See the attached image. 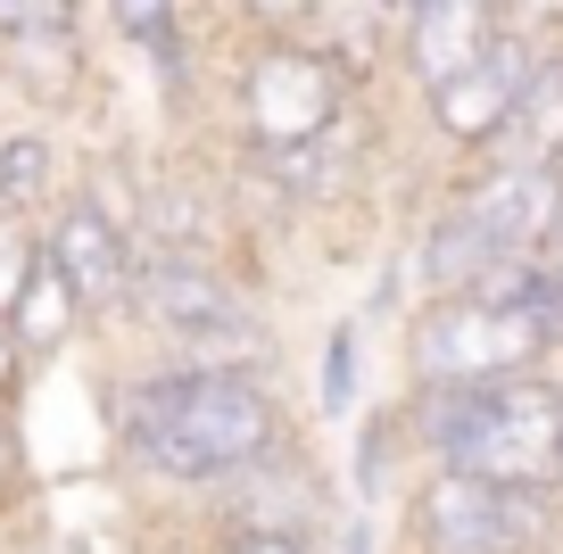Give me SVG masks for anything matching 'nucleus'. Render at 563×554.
<instances>
[{"mask_svg": "<svg viewBox=\"0 0 563 554\" xmlns=\"http://www.w3.org/2000/svg\"><path fill=\"white\" fill-rule=\"evenodd\" d=\"M398 554H563V488L415 464L398 497Z\"/></svg>", "mask_w": 563, "mask_h": 554, "instance_id": "7ed1b4c3", "label": "nucleus"}, {"mask_svg": "<svg viewBox=\"0 0 563 554\" xmlns=\"http://www.w3.org/2000/svg\"><path fill=\"white\" fill-rule=\"evenodd\" d=\"M241 34H323L332 0H224Z\"/></svg>", "mask_w": 563, "mask_h": 554, "instance_id": "2eb2a0df", "label": "nucleus"}, {"mask_svg": "<svg viewBox=\"0 0 563 554\" xmlns=\"http://www.w3.org/2000/svg\"><path fill=\"white\" fill-rule=\"evenodd\" d=\"M133 224L100 208L91 191H58V208L42 215V265L67 281V298L84 307V323H117L124 281H133Z\"/></svg>", "mask_w": 563, "mask_h": 554, "instance_id": "423d86ee", "label": "nucleus"}, {"mask_svg": "<svg viewBox=\"0 0 563 554\" xmlns=\"http://www.w3.org/2000/svg\"><path fill=\"white\" fill-rule=\"evenodd\" d=\"M539 51H547L539 34H514V25H506V34H497L489 51H473L456 75H448V84L422 91V124H431V133H440L456 157H481V149L497 141V124L514 117V100H522Z\"/></svg>", "mask_w": 563, "mask_h": 554, "instance_id": "0eeeda50", "label": "nucleus"}, {"mask_svg": "<svg viewBox=\"0 0 563 554\" xmlns=\"http://www.w3.org/2000/svg\"><path fill=\"white\" fill-rule=\"evenodd\" d=\"M356 364H365V331L356 323H332V340H323V373H316V414H349L356 406Z\"/></svg>", "mask_w": 563, "mask_h": 554, "instance_id": "4468645a", "label": "nucleus"}, {"mask_svg": "<svg viewBox=\"0 0 563 554\" xmlns=\"http://www.w3.org/2000/svg\"><path fill=\"white\" fill-rule=\"evenodd\" d=\"M25 381H34V356H25V340L9 331V314H0V414H18Z\"/></svg>", "mask_w": 563, "mask_h": 554, "instance_id": "6ab92c4d", "label": "nucleus"}, {"mask_svg": "<svg viewBox=\"0 0 563 554\" xmlns=\"http://www.w3.org/2000/svg\"><path fill=\"white\" fill-rule=\"evenodd\" d=\"M67 25H84V0H0V51L67 34Z\"/></svg>", "mask_w": 563, "mask_h": 554, "instance_id": "f3484780", "label": "nucleus"}, {"mask_svg": "<svg viewBox=\"0 0 563 554\" xmlns=\"http://www.w3.org/2000/svg\"><path fill=\"white\" fill-rule=\"evenodd\" d=\"M208 554H323V530H282V521H216Z\"/></svg>", "mask_w": 563, "mask_h": 554, "instance_id": "dca6fc26", "label": "nucleus"}, {"mask_svg": "<svg viewBox=\"0 0 563 554\" xmlns=\"http://www.w3.org/2000/svg\"><path fill=\"white\" fill-rule=\"evenodd\" d=\"M67 191V166H58V133L51 124H0V215H51Z\"/></svg>", "mask_w": 563, "mask_h": 554, "instance_id": "9b49d317", "label": "nucleus"}, {"mask_svg": "<svg viewBox=\"0 0 563 554\" xmlns=\"http://www.w3.org/2000/svg\"><path fill=\"white\" fill-rule=\"evenodd\" d=\"M415 464L489 472L514 488H563V373H497L456 389H406L398 406Z\"/></svg>", "mask_w": 563, "mask_h": 554, "instance_id": "f03ea898", "label": "nucleus"}, {"mask_svg": "<svg viewBox=\"0 0 563 554\" xmlns=\"http://www.w3.org/2000/svg\"><path fill=\"white\" fill-rule=\"evenodd\" d=\"M497 18L514 34H539V42H563V0H497Z\"/></svg>", "mask_w": 563, "mask_h": 554, "instance_id": "aec40b11", "label": "nucleus"}, {"mask_svg": "<svg viewBox=\"0 0 563 554\" xmlns=\"http://www.w3.org/2000/svg\"><path fill=\"white\" fill-rule=\"evenodd\" d=\"M208 513L216 521H282V530H323L332 538L340 497H332L316 455H307L299 439H282V447L249 455L241 472H224V480L208 488Z\"/></svg>", "mask_w": 563, "mask_h": 554, "instance_id": "6e6552de", "label": "nucleus"}, {"mask_svg": "<svg viewBox=\"0 0 563 554\" xmlns=\"http://www.w3.org/2000/svg\"><path fill=\"white\" fill-rule=\"evenodd\" d=\"M555 347L563 340L539 307H514V298H489V290H422V307L398 331L406 389H456V381L530 373Z\"/></svg>", "mask_w": 563, "mask_h": 554, "instance_id": "39448f33", "label": "nucleus"}, {"mask_svg": "<svg viewBox=\"0 0 563 554\" xmlns=\"http://www.w3.org/2000/svg\"><path fill=\"white\" fill-rule=\"evenodd\" d=\"M539 257H547V265H555V274H563V208H555V224H547V241H539Z\"/></svg>", "mask_w": 563, "mask_h": 554, "instance_id": "4be33fe9", "label": "nucleus"}, {"mask_svg": "<svg viewBox=\"0 0 563 554\" xmlns=\"http://www.w3.org/2000/svg\"><path fill=\"white\" fill-rule=\"evenodd\" d=\"M356 117V58L323 34H241L232 124L241 149H299Z\"/></svg>", "mask_w": 563, "mask_h": 554, "instance_id": "20e7f679", "label": "nucleus"}, {"mask_svg": "<svg viewBox=\"0 0 563 554\" xmlns=\"http://www.w3.org/2000/svg\"><path fill=\"white\" fill-rule=\"evenodd\" d=\"M34 265H42V224L34 215H0V314L18 307V290H25Z\"/></svg>", "mask_w": 563, "mask_h": 554, "instance_id": "a211bd4d", "label": "nucleus"}, {"mask_svg": "<svg viewBox=\"0 0 563 554\" xmlns=\"http://www.w3.org/2000/svg\"><path fill=\"white\" fill-rule=\"evenodd\" d=\"M108 34L133 42L141 58H158L166 91H183V0H100Z\"/></svg>", "mask_w": 563, "mask_h": 554, "instance_id": "ddd939ff", "label": "nucleus"}, {"mask_svg": "<svg viewBox=\"0 0 563 554\" xmlns=\"http://www.w3.org/2000/svg\"><path fill=\"white\" fill-rule=\"evenodd\" d=\"M365 9H373V25H382V34H389V25H398L406 9H422V0H365Z\"/></svg>", "mask_w": 563, "mask_h": 554, "instance_id": "412c9836", "label": "nucleus"}, {"mask_svg": "<svg viewBox=\"0 0 563 554\" xmlns=\"http://www.w3.org/2000/svg\"><path fill=\"white\" fill-rule=\"evenodd\" d=\"M497 34H506L497 0H422V9H406V18L389 25V58H398V75L422 100V91L448 84L473 51H489Z\"/></svg>", "mask_w": 563, "mask_h": 554, "instance_id": "1a4fd4ad", "label": "nucleus"}, {"mask_svg": "<svg viewBox=\"0 0 563 554\" xmlns=\"http://www.w3.org/2000/svg\"><path fill=\"white\" fill-rule=\"evenodd\" d=\"M100 422H108V455L124 480L150 488H183L208 497L224 472H241L249 455L290 439V406H282L274 373L257 364H150L100 389Z\"/></svg>", "mask_w": 563, "mask_h": 554, "instance_id": "f257e3e1", "label": "nucleus"}, {"mask_svg": "<svg viewBox=\"0 0 563 554\" xmlns=\"http://www.w3.org/2000/svg\"><path fill=\"white\" fill-rule=\"evenodd\" d=\"M481 157H506V166H555L563 174V42L539 51V67H530L514 117L497 124V141Z\"/></svg>", "mask_w": 563, "mask_h": 554, "instance_id": "9d476101", "label": "nucleus"}, {"mask_svg": "<svg viewBox=\"0 0 563 554\" xmlns=\"http://www.w3.org/2000/svg\"><path fill=\"white\" fill-rule=\"evenodd\" d=\"M9 331L25 340V356H34V364H51V356H67L91 323H84V307L67 298V281H58L51 265H34L25 290H18V307H9Z\"/></svg>", "mask_w": 563, "mask_h": 554, "instance_id": "f8f14e48", "label": "nucleus"}]
</instances>
